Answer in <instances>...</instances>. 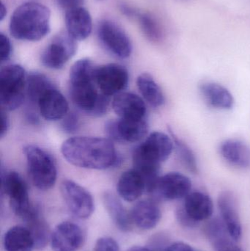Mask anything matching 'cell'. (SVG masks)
Instances as JSON below:
<instances>
[{
	"label": "cell",
	"instance_id": "12",
	"mask_svg": "<svg viewBox=\"0 0 250 251\" xmlns=\"http://www.w3.org/2000/svg\"><path fill=\"white\" fill-rule=\"evenodd\" d=\"M76 41L67 32L57 35L43 51L41 63L48 69H62L76 54Z\"/></svg>",
	"mask_w": 250,
	"mask_h": 251
},
{
	"label": "cell",
	"instance_id": "33",
	"mask_svg": "<svg viewBox=\"0 0 250 251\" xmlns=\"http://www.w3.org/2000/svg\"><path fill=\"white\" fill-rule=\"evenodd\" d=\"M13 53V47H12L10 40L7 35L0 33V57L2 63L10 60Z\"/></svg>",
	"mask_w": 250,
	"mask_h": 251
},
{
	"label": "cell",
	"instance_id": "2",
	"mask_svg": "<svg viewBox=\"0 0 250 251\" xmlns=\"http://www.w3.org/2000/svg\"><path fill=\"white\" fill-rule=\"evenodd\" d=\"M95 66L89 59H81L73 64L69 75L70 94L73 104L84 113L92 116L105 114L110 97L104 95L95 83Z\"/></svg>",
	"mask_w": 250,
	"mask_h": 251
},
{
	"label": "cell",
	"instance_id": "30",
	"mask_svg": "<svg viewBox=\"0 0 250 251\" xmlns=\"http://www.w3.org/2000/svg\"><path fill=\"white\" fill-rule=\"evenodd\" d=\"M170 133L174 142V149L181 163L189 172L194 174H198L199 171L198 161L192 149L183 140L176 135L172 130L170 129Z\"/></svg>",
	"mask_w": 250,
	"mask_h": 251
},
{
	"label": "cell",
	"instance_id": "6",
	"mask_svg": "<svg viewBox=\"0 0 250 251\" xmlns=\"http://www.w3.org/2000/svg\"><path fill=\"white\" fill-rule=\"evenodd\" d=\"M26 73L20 65L4 66L0 73V101L2 109L14 110L19 108L26 94Z\"/></svg>",
	"mask_w": 250,
	"mask_h": 251
},
{
	"label": "cell",
	"instance_id": "10",
	"mask_svg": "<svg viewBox=\"0 0 250 251\" xmlns=\"http://www.w3.org/2000/svg\"><path fill=\"white\" fill-rule=\"evenodd\" d=\"M60 191L69 211L79 219H88L95 209L94 201L91 193L71 180H64L60 186Z\"/></svg>",
	"mask_w": 250,
	"mask_h": 251
},
{
	"label": "cell",
	"instance_id": "43",
	"mask_svg": "<svg viewBox=\"0 0 250 251\" xmlns=\"http://www.w3.org/2000/svg\"><path fill=\"white\" fill-rule=\"evenodd\" d=\"M99 1H103V0H99Z\"/></svg>",
	"mask_w": 250,
	"mask_h": 251
},
{
	"label": "cell",
	"instance_id": "32",
	"mask_svg": "<svg viewBox=\"0 0 250 251\" xmlns=\"http://www.w3.org/2000/svg\"><path fill=\"white\" fill-rule=\"evenodd\" d=\"M80 126V119L77 113L70 112L68 113L61 122V128L65 132L72 134L76 132Z\"/></svg>",
	"mask_w": 250,
	"mask_h": 251
},
{
	"label": "cell",
	"instance_id": "28",
	"mask_svg": "<svg viewBox=\"0 0 250 251\" xmlns=\"http://www.w3.org/2000/svg\"><path fill=\"white\" fill-rule=\"evenodd\" d=\"M136 85L144 100L154 107H160L165 103V97L155 79L149 74H142L136 79Z\"/></svg>",
	"mask_w": 250,
	"mask_h": 251
},
{
	"label": "cell",
	"instance_id": "24",
	"mask_svg": "<svg viewBox=\"0 0 250 251\" xmlns=\"http://www.w3.org/2000/svg\"><path fill=\"white\" fill-rule=\"evenodd\" d=\"M200 92L209 107L217 110H227L233 108L234 99L231 93L223 85L213 82H203Z\"/></svg>",
	"mask_w": 250,
	"mask_h": 251
},
{
	"label": "cell",
	"instance_id": "40",
	"mask_svg": "<svg viewBox=\"0 0 250 251\" xmlns=\"http://www.w3.org/2000/svg\"><path fill=\"white\" fill-rule=\"evenodd\" d=\"M26 121L31 125H37L39 123V118L38 114L33 110H28L26 113Z\"/></svg>",
	"mask_w": 250,
	"mask_h": 251
},
{
	"label": "cell",
	"instance_id": "7",
	"mask_svg": "<svg viewBox=\"0 0 250 251\" xmlns=\"http://www.w3.org/2000/svg\"><path fill=\"white\" fill-rule=\"evenodd\" d=\"M97 36L102 47L114 57L126 59L132 54V41L116 22L109 19L101 21L97 26Z\"/></svg>",
	"mask_w": 250,
	"mask_h": 251
},
{
	"label": "cell",
	"instance_id": "31",
	"mask_svg": "<svg viewBox=\"0 0 250 251\" xmlns=\"http://www.w3.org/2000/svg\"><path fill=\"white\" fill-rule=\"evenodd\" d=\"M136 18L141 30L147 39L154 43L159 42L162 39V29L154 16L148 13H139Z\"/></svg>",
	"mask_w": 250,
	"mask_h": 251
},
{
	"label": "cell",
	"instance_id": "8",
	"mask_svg": "<svg viewBox=\"0 0 250 251\" xmlns=\"http://www.w3.org/2000/svg\"><path fill=\"white\" fill-rule=\"evenodd\" d=\"M192 183L187 176L170 172L160 176L150 195L153 200L175 201L184 199L192 190Z\"/></svg>",
	"mask_w": 250,
	"mask_h": 251
},
{
	"label": "cell",
	"instance_id": "16",
	"mask_svg": "<svg viewBox=\"0 0 250 251\" xmlns=\"http://www.w3.org/2000/svg\"><path fill=\"white\" fill-rule=\"evenodd\" d=\"M36 107L41 116L48 121L60 120L68 113V103L55 86L51 87L41 95Z\"/></svg>",
	"mask_w": 250,
	"mask_h": 251
},
{
	"label": "cell",
	"instance_id": "35",
	"mask_svg": "<svg viewBox=\"0 0 250 251\" xmlns=\"http://www.w3.org/2000/svg\"><path fill=\"white\" fill-rule=\"evenodd\" d=\"M176 218H177L179 224L183 226V227L194 228V227L197 226V225H198V223L192 221V220L188 216L187 214L186 213V212H185L182 206L178 208L177 210H176Z\"/></svg>",
	"mask_w": 250,
	"mask_h": 251
},
{
	"label": "cell",
	"instance_id": "13",
	"mask_svg": "<svg viewBox=\"0 0 250 251\" xmlns=\"http://www.w3.org/2000/svg\"><path fill=\"white\" fill-rule=\"evenodd\" d=\"M105 131L110 140L119 143H136L148 134V124L146 119H120L107 122Z\"/></svg>",
	"mask_w": 250,
	"mask_h": 251
},
{
	"label": "cell",
	"instance_id": "42",
	"mask_svg": "<svg viewBox=\"0 0 250 251\" xmlns=\"http://www.w3.org/2000/svg\"><path fill=\"white\" fill-rule=\"evenodd\" d=\"M129 251H152L148 248L145 247H134Z\"/></svg>",
	"mask_w": 250,
	"mask_h": 251
},
{
	"label": "cell",
	"instance_id": "4",
	"mask_svg": "<svg viewBox=\"0 0 250 251\" xmlns=\"http://www.w3.org/2000/svg\"><path fill=\"white\" fill-rule=\"evenodd\" d=\"M49 9L36 1L18 7L10 18L9 29L13 38L23 41H39L50 32Z\"/></svg>",
	"mask_w": 250,
	"mask_h": 251
},
{
	"label": "cell",
	"instance_id": "29",
	"mask_svg": "<svg viewBox=\"0 0 250 251\" xmlns=\"http://www.w3.org/2000/svg\"><path fill=\"white\" fill-rule=\"evenodd\" d=\"M54 86L45 75L38 72L29 74L26 78V95L31 104L36 107L40 97L47 90Z\"/></svg>",
	"mask_w": 250,
	"mask_h": 251
},
{
	"label": "cell",
	"instance_id": "1",
	"mask_svg": "<svg viewBox=\"0 0 250 251\" xmlns=\"http://www.w3.org/2000/svg\"><path fill=\"white\" fill-rule=\"evenodd\" d=\"M65 159L74 166L92 170H104L120 162L111 140L95 137H74L61 146Z\"/></svg>",
	"mask_w": 250,
	"mask_h": 251
},
{
	"label": "cell",
	"instance_id": "36",
	"mask_svg": "<svg viewBox=\"0 0 250 251\" xmlns=\"http://www.w3.org/2000/svg\"><path fill=\"white\" fill-rule=\"evenodd\" d=\"M84 1L85 0H56L57 5L66 12L82 7Z\"/></svg>",
	"mask_w": 250,
	"mask_h": 251
},
{
	"label": "cell",
	"instance_id": "27",
	"mask_svg": "<svg viewBox=\"0 0 250 251\" xmlns=\"http://www.w3.org/2000/svg\"><path fill=\"white\" fill-rule=\"evenodd\" d=\"M5 251H32L35 242L29 230L21 226H16L7 230L3 238Z\"/></svg>",
	"mask_w": 250,
	"mask_h": 251
},
{
	"label": "cell",
	"instance_id": "3",
	"mask_svg": "<svg viewBox=\"0 0 250 251\" xmlns=\"http://www.w3.org/2000/svg\"><path fill=\"white\" fill-rule=\"evenodd\" d=\"M173 150L174 142L171 135L154 131L134 151V167L145 177L147 193L154 188L160 176L161 164L168 159Z\"/></svg>",
	"mask_w": 250,
	"mask_h": 251
},
{
	"label": "cell",
	"instance_id": "23",
	"mask_svg": "<svg viewBox=\"0 0 250 251\" xmlns=\"http://www.w3.org/2000/svg\"><path fill=\"white\" fill-rule=\"evenodd\" d=\"M222 157L231 166L239 169L250 168V148L246 143L236 139H228L219 148Z\"/></svg>",
	"mask_w": 250,
	"mask_h": 251
},
{
	"label": "cell",
	"instance_id": "22",
	"mask_svg": "<svg viewBox=\"0 0 250 251\" xmlns=\"http://www.w3.org/2000/svg\"><path fill=\"white\" fill-rule=\"evenodd\" d=\"M204 231L214 251H243L230 237L221 218L208 221Z\"/></svg>",
	"mask_w": 250,
	"mask_h": 251
},
{
	"label": "cell",
	"instance_id": "25",
	"mask_svg": "<svg viewBox=\"0 0 250 251\" xmlns=\"http://www.w3.org/2000/svg\"><path fill=\"white\" fill-rule=\"evenodd\" d=\"M103 201L107 213L117 228L122 231L132 229V218L130 212H128L120 199L111 192H106L103 196Z\"/></svg>",
	"mask_w": 250,
	"mask_h": 251
},
{
	"label": "cell",
	"instance_id": "5",
	"mask_svg": "<svg viewBox=\"0 0 250 251\" xmlns=\"http://www.w3.org/2000/svg\"><path fill=\"white\" fill-rule=\"evenodd\" d=\"M28 173L35 187L38 190H48L54 187L57 180L55 161L46 151L35 145L23 148Z\"/></svg>",
	"mask_w": 250,
	"mask_h": 251
},
{
	"label": "cell",
	"instance_id": "39",
	"mask_svg": "<svg viewBox=\"0 0 250 251\" xmlns=\"http://www.w3.org/2000/svg\"><path fill=\"white\" fill-rule=\"evenodd\" d=\"M9 128V119L4 109L1 112V129H0V136L4 137L7 133Z\"/></svg>",
	"mask_w": 250,
	"mask_h": 251
},
{
	"label": "cell",
	"instance_id": "38",
	"mask_svg": "<svg viewBox=\"0 0 250 251\" xmlns=\"http://www.w3.org/2000/svg\"><path fill=\"white\" fill-rule=\"evenodd\" d=\"M120 10L123 15L130 18H136L139 13V12H138L135 7L125 3L120 4Z\"/></svg>",
	"mask_w": 250,
	"mask_h": 251
},
{
	"label": "cell",
	"instance_id": "14",
	"mask_svg": "<svg viewBox=\"0 0 250 251\" xmlns=\"http://www.w3.org/2000/svg\"><path fill=\"white\" fill-rule=\"evenodd\" d=\"M217 205L221 219L230 237L235 241H239L242 236V226L236 196L230 191L222 192L219 196Z\"/></svg>",
	"mask_w": 250,
	"mask_h": 251
},
{
	"label": "cell",
	"instance_id": "26",
	"mask_svg": "<svg viewBox=\"0 0 250 251\" xmlns=\"http://www.w3.org/2000/svg\"><path fill=\"white\" fill-rule=\"evenodd\" d=\"M26 222L35 242V249L42 250L51 240L49 228L42 217L41 210L36 206H32L30 212L23 219Z\"/></svg>",
	"mask_w": 250,
	"mask_h": 251
},
{
	"label": "cell",
	"instance_id": "19",
	"mask_svg": "<svg viewBox=\"0 0 250 251\" xmlns=\"http://www.w3.org/2000/svg\"><path fill=\"white\" fill-rule=\"evenodd\" d=\"M65 22L66 32L75 41H83L92 32V17L85 7H77L66 12Z\"/></svg>",
	"mask_w": 250,
	"mask_h": 251
},
{
	"label": "cell",
	"instance_id": "20",
	"mask_svg": "<svg viewBox=\"0 0 250 251\" xmlns=\"http://www.w3.org/2000/svg\"><path fill=\"white\" fill-rule=\"evenodd\" d=\"M188 216L196 223L208 221L214 212V203L208 195L201 191L191 192L182 205Z\"/></svg>",
	"mask_w": 250,
	"mask_h": 251
},
{
	"label": "cell",
	"instance_id": "9",
	"mask_svg": "<svg viewBox=\"0 0 250 251\" xmlns=\"http://www.w3.org/2000/svg\"><path fill=\"white\" fill-rule=\"evenodd\" d=\"M2 189L10 201L13 212L24 219L33 205L29 201L27 184L20 174L15 171L7 173L2 176Z\"/></svg>",
	"mask_w": 250,
	"mask_h": 251
},
{
	"label": "cell",
	"instance_id": "18",
	"mask_svg": "<svg viewBox=\"0 0 250 251\" xmlns=\"http://www.w3.org/2000/svg\"><path fill=\"white\" fill-rule=\"evenodd\" d=\"M132 223L142 230L155 228L161 218V211L157 201L153 199L137 202L130 212Z\"/></svg>",
	"mask_w": 250,
	"mask_h": 251
},
{
	"label": "cell",
	"instance_id": "34",
	"mask_svg": "<svg viewBox=\"0 0 250 251\" xmlns=\"http://www.w3.org/2000/svg\"><path fill=\"white\" fill-rule=\"evenodd\" d=\"M95 251H119L117 242L111 237H101L95 243Z\"/></svg>",
	"mask_w": 250,
	"mask_h": 251
},
{
	"label": "cell",
	"instance_id": "44",
	"mask_svg": "<svg viewBox=\"0 0 250 251\" xmlns=\"http://www.w3.org/2000/svg\"></svg>",
	"mask_w": 250,
	"mask_h": 251
},
{
	"label": "cell",
	"instance_id": "11",
	"mask_svg": "<svg viewBox=\"0 0 250 251\" xmlns=\"http://www.w3.org/2000/svg\"><path fill=\"white\" fill-rule=\"evenodd\" d=\"M94 77L99 91L108 97L120 94L129 84L127 69L116 63L95 67Z\"/></svg>",
	"mask_w": 250,
	"mask_h": 251
},
{
	"label": "cell",
	"instance_id": "37",
	"mask_svg": "<svg viewBox=\"0 0 250 251\" xmlns=\"http://www.w3.org/2000/svg\"><path fill=\"white\" fill-rule=\"evenodd\" d=\"M164 251H195L189 245L182 242H177L170 245Z\"/></svg>",
	"mask_w": 250,
	"mask_h": 251
},
{
	"label": "cell",
	"instance_id": "15",
	"mask_svg": "<svg viewBox=\"0 0 250 251\" xmlns=\"http://www.w3.org/2000/svg\"><path fill=\"white\" fill-rule=\"evenodd\" d=\"M83 242L84 234L80 226L68 221L57 226L50 240L54 251H76L82 246Z\"/></svg>",
	"mask_w": 250,
	"mask_h": 251
},
{
	"label": "cell",
	"instance_id": "41",
	"mask_svg": "<svg viewBox=\"0 0 250 251\" xmlns=\"http://www.w3.org/2000/svg\"><path fill=\"white\" fill-rule=\"evenodd\" d=\"M6 15H7V8H6L5 5L4 3H1V8H0V20H3L5 18Z\"/></svg>",
	"mask_w": 250,
	"mask_h": 251
},
{
	"label": "cell",
	"instance_id": "17",
	"mask_svg": "<svg viewBox=\"0 0 250 251\" xmlns=\"http://www.w3.org/2000/svg\"><path fill=\"white\" fill-rule=\"evenodd\" d=\"M114 113L123 119H146L145 103L140 97L132 93H120L115 96L113 102Z\"/></svg>",
	"mask_w": 250,
	"mask_h": 251
},
{
	"label": "cell",
	"instance_id": "21",
	"mask_svg": "<svg viewBox=\"0 0 250 251\" xmlns=\"http://www.w3.org/2000/svg\"><path fill=\"white\" fill-rule=\"evenodd\" d=\"M117 193L120 198L128 202L137 200L146 192L145 177L137 170H129L122 174L117 185Z\"/></svg>",
	"mask_w": 250,
	"mask_h": 251
}]
</instances>
